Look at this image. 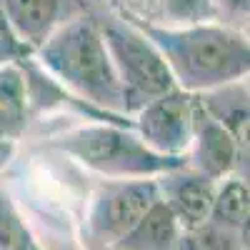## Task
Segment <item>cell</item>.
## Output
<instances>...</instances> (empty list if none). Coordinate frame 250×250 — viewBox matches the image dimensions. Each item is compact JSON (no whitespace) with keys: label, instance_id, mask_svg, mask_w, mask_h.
<instances>
[{"label":"cell","instance_id":"obj_11","mask_svg":"<svg viewBox=\"0 0 250 250\" xmlns=\"http://www.w3.org/2000/svg\"><path fill=\"white\" fill-rule=\"evenodd\" d=\"M195 98L200 108L233 135L240 155L248 160V80L230 83V85L200 93Z\"/></svg>","mask_w":250,"mask_h":250},{"label":"cell","instance_id":"obj_20","mask_svg":"<svg viewBox=\"0 0 250 250\" xmlns=\"http://www.w3.org/2000/svg\"><path fill=\"white\" fill-rule=\"evenodd\" d=\"M0 15H3V0H0Z\"/></svg>","mask_w":250,"mask_h":250},{"label":"cell","instance_id":"obj_18","mask_svg":"<svg viewBox=\"0 0 250 250\" xmlns=\"http://www.w3.org/2000/svg\"><path fill=\"white\" fill-rule=\"evenodd\" d=\"M28 55H30V50H28L25 45L18 43V38L10 33L8 23L3 20V15H0V68L10 65V62L23 60V58H28Z\"/></svg>","mask_w":250,"mask_h":250},{"label":"cell","instance_id":"obj_9","mask_svg":"<svg viewBox=\"0 0 250 250\" xmlns=\"http://www.w3.org/2000/svg\"><path fill=\"white\" fill-rule=\"evenodd\" d=\"M155 183L160 190V200L178 220L180 230L198 228L210 220V208L218 183L203 178L200 173L185 168V165L158 175Z\"/></svg>","mask_w":250,"mask_h":250},{"label":"cell","instance_id":"obj_14","mask_svg":"<svg viewBox=\"0 0 250 250\" xmlns=\"http://www.w3.org/2000/svg\"><path fill=\"white\" fill-rule=\"evenodd\" d=\"M248 213H250L248 178H243V175L223 178L215 185L213 208H210V223L248 235Z\"/></svg>","mask_w":250,"mask_h":250},{"label":"cell","instance_id":"obj_7","mask_svg":"<svg viewBox=\"0 0 250 250\" xmlns=\"http://www.w3.org/2000/svg\"><path fill=\"white\" fill-rule=\"evenodd\" d=\"M83 0H3V20L30 55L70 20L85 15Z\"/></svg>","mask_w":250,"mask_h":250},{"label":"cell","instance_id":"obj_10","mask_svg":"<svg viewBox=\"0 0 250 250\" xmlns=\"http://www.w3.org/2000/svg\"><path fill=\"white\" fill-rule=\"evenodd\" d=\"M120 18L145 28H188L218 23L213 0H115Z\"/></svg>","mask_w":250,"mask_h":250},{"label":"cell","instance_id":"obj_1","mask_svg":"<svg viewBox=\"0 0 250 250\" xmlns=\"http://www.w3.org/2000/svg\"><path fill=\"white\" fill-rule=\"evenodd\" d=\"M135 28L160 53L173 85L188 95H200L238 80H248L250 45L243 30L228 28L223 23H198L188 28Z\"/></svg>","mask_w":250,"mask_h":250},{"label":"cell","instance_id":"obj_19","mask_svg":"<svg viewBox=\"0 0 250 250\" xmlns=\"http://www.w3.org/2000/svg\"><path fill=\"white\" fill-rule=\"evenodd\" d=\"M13 155H15V143H10V140H0V175H3V170L10 165Z\"/></svg>","mask_w":250,"mask_h":250},{"label":"cell","instance_id":"obj_4","mask_svg":"<svg viewBox=\"0 0 250 250\" xmlns=\"http://www.w3.org/2000/svg\"><path fill=\"white\" fill-rule=\"evenodd\" d=\"M95 23L123 88L125 115H135L143 105L175 88L160 53L133 23L125 18H95Z\"/></svg>","mask_w":250,"mask_h":250},{"label":"cell","instance_id":"obj_16","mask_svg":"<svg viewBox=\"0 0 250 250\" xmlns=\"http://www.w3.org/2000/svg\"><path fill=\"white\" fill-rule=\"evenodd\" d=\"M0 250H45L3 188H0Z\"/></svg>","mask_w":250,"mask_h":250},{"label":"cell","instance_id":"obj_17","mask_svg":"<svg viewBox=\"0 0 250 250\" xmlns=\"http://www.w3.org/2000/svg\"><path fill=\"white\" fill-rule=\"evenodd\" d=\"M215 13H218V23L243 30L248 28V0H213Z\"/></svg>","mask_w":250,"mask_h":250},{"label":"cell","instance_id":"obj_2","mask_svg":"<svg viewBox=\"0 0 250 250\" xmlns=\"http://www.w3.org/2000/svg\"><path fill=\"white\" fill-rule=\"evenodd\" d=\"M33 58L60 88H65L80 103L98 113L128 118L123 88L93 15H80L60 25L33 53Z\"/></svg>","mask_w":250,"mask_h":250},{"label":"cell","instance_id":"obj_12","mask_svg":"<svg viewBox=\"0 0 250 250\" xmlns=\"http://www.w3.org/2000/svg\"><path fill=\"white\" fill-rule=\"evenodd\" d=\"M180 235V225L173 213L158 200L128 233H125L113 250H175Z\"/></svg>","mask_w":250,"mask_h":250},{"label":"cell","instance_id":"obj_15","mask_svg":"<svg viewBox=\"0 0 250 250\" xmlns=\"http://www.w3.org/2000/svg\"><path fill=\"white\" fill-rule=\"evenodd\" d=\"M175 250H248V235L208 220L198 228L180 230Z\"/></svg>","mask_w":250,"mask_h":250},{"label":"cell","instance_id":"obj_8","mask_svg":"<svg viewBox=\"0 0 250 250\" xmlns=\"http://www.w3.org/2000/svg\"><path fill=\"white\" fill-rule=\"evenodd\" d=\"M185 160H190V170L200 173L203 178L213 183H220L228 175H235V168L245 160L238 150L233 135L200 108L198 98H195L193 135H190V145L185 150Z\"/></svg>","mask_w":250,"mask_h":250},{"label":"cell","instance_id":"obj_13","mask_svg":"<svg viewBox=\"0 0 250 250\" xmlns=\"http://www.w3.org/2000/svg\"><path fill=\"white\" fill-rule=\"evenodd\" d=\"M28 100L25 83L18 62L0 68V140L18 143L28 128Z\"/></svg>","mask_w":250,"mask_h":250},{"label":"cell","instance_id":"obj_3","mask_svg":"<svg viewBox=\"0 0 250 250\" xmlns=\"http://www.w3.org/2000/svg\"><path fill=\"white\" fill-rule=\"evenodd\" d=\"M53 145L85 165L88 170L105 175L110 180H138L158 178L173 168L185 165V158H163L145 145L133 128L113 123L83 125L70 133H62Z\"/></svg>","mask_w":250,"mask_h":250},{"label":"cell","instance_id":"obj_5","mask_svg":"<svg viewBox=\"0 0 250 250\" xmlns=\"http://www.w3.org/2000/svg\"><path fill=\"white\" fill-rule=\"evenodd\" d=\"M160 200L155 178L105 180L90 198L85 213L88 250L113 248Z\"/></svg>","mask_w":250,"mask_h":250},{"label":"cell","instance_id":"obj_21","mask_svg":"<svg viewBox=\"0 0 250 250\" xmlns=\"http://www.w3.org/2000/svg\"><path fill=\"white\" fill-rule=\"evenodd\" d=\"M100 250H113V248H100Z\"/></svg>","mask_w":250,"mask_h":250},{"label":"cell","instance_id":"obj_6","mask_svg":"<svg viewBox=\"0 0 250 250\" xmlns=\"http://www.w3.org/2000/svg\"><path fill=\"white\" fill-rule=\"evenodd\" d=\"M193 118L195 95L173 88L135 113L133 130L153 153L163 158H185L193 135Z\"/></svg>","mask_w":250,"mask_h":250}]
</instances>
